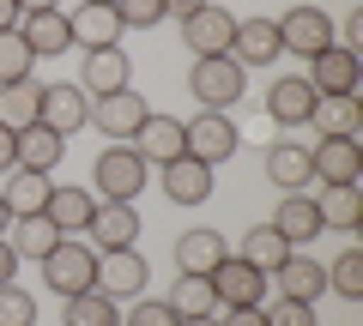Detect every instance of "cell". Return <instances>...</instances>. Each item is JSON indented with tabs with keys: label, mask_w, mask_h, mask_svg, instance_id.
<instances>
[{
	"label": "cell",
	"mask_w": 363,
	"mask_h": 326,
	"mask_svg": "<svg viewBox=\"0 0 363 326\" xmlns=\"http://www.w3.org/2000/svg\"><path fill=\"white\" fill-rule=\"evenodd\" d=\"M188 91H194L200 109H230L236 97L248 91V66L230 61V54H206V61H194V73H188Z\"/></svg>",
	"instance_id": "2"
},
{
	"label": "cell",
	"mask_w": 363,
	"mask_h": 326,
	"mask_svg": "<svg viewBox=\"0 0 363 326\" xmlns=\"http://www.w3.org/2000/svg\"><path fill=\"white\" fill-rule=\"evenodd\" d=\"M206 0H164V18H194Z\"/></svg>",
	"instance_id": "44"
},
{
	"label": "cell",
	"mask_w": 363,
	"mask_h": 326,
	"mask_svg": "<svg viewBox=\"0 0 363 326\" xmlns=\"http://www.w3.org/2000/svg\"><path fill=\"white\" fill-rule=\"evenodd\" d=\"M267 182H272V187H285V194H303V187L315 182V170H309V145L279 139V145L267 151Z\"/></svg>",
	"instance_id": "21"
},
{
	"label": "cell",
	"mask_w": 363,
	"mask_h": 326,
	"mask_svg": "<svg viewBox=\"0 0 363 326\" xmlns=\"http://www.w3.org/2000/svg\"><path fill=\"white\" fill-rule=\"evenodd\" d=\"M279 25L272 18H236V37H230V61L242 66H272L279 61Z\"/></svg>",
	"instance_id": "16"
},
{
	"label": "cell",
	"mask_w": 363,
	"mask_h": 326,
	"mask_svg": "<svg viewBox=\"0 0 363 326\" xmlns=\"http://www.w3.org/2000/svg\"><path fill=\"white\" fill-rule=\"evenodd\" d=\"M267 115L279 121V127H303V121L315 115V91H309V78H303V73L272 78V91H267Z\"/></svg>",
	"instance_id": "18"
},
{
	"label": "cell",
	"mask_w": 363,
	"mask_h": 326,
	"mask_svg": "<svg viewBox=\"0 0 363 326\" xmlns=\"http://www.w3.org/2000/svg\"><path fill=\"white\" fill-rule=\"evenodd\" d=\"M6 242H13L18 260H43V254L61 242V230H55L43 211H30V218H13V223H6Z\"/></svg>",
	"instance_id": "27"
},
{
	"label": "cell",
	"mask_w": 363,
	"mask_h": 326,
	"mask_svg": "<svg viewBox=\"0 0 363 326\" xmlns=\"http://www.w3.org/2000/svg\"><path fill=\"white\" fill-rule=\"evenodd\" d=\"M260 314H267V326H321L309 302H291V296H279L272 308H260Z\"/></svg>",
	"instance_id": "40"
},
{
	"label": "cell",
	"mask_w": 363,
	"mask_h": 326,
	"mask_svg": "<svg viewBox=\"0 0 363 326\" xmlns=\"http://www.w3.org/2000/svg\"><path fill=\"white\" fill-rule=\"evenodd\" d=\"M182 326H218V314H200V320H182Z\"/></svg>",
	"instance_id": "47"
},
{
	"label": "cell",
	"mask_w": 363,
	"mask_h": 326,
	"mask_svg": "<svg viewBox=\"0 0 363 326\" xmlns=\"http://www.w3.org/2000/svg\"><path fill=\"white\" fill-rule=\"evenodd\" d=\"M61 326H121V302L104 290H79V296H67Z\"/></svg>",
	"instance_id": "31"
},
{
	"label": "cell",
	"mask_w": 363,
	"mask_h": 326,
	"mask_svg": "<svg viewBox=\"0 0 363 326\" xmlns=\"http://www.w3.org/2000/svg\"><path fill=\"white\" fill-rule=\"evenodd\" d=\"M61 151H67V139H61L55 127H43V121L18 127V170H37V175H49L55 163H61Z\"/></svg>",
	"instance_id": "24"
},
{
	"label": "cell",
	"mask_w": 363,
	"mask_h": 326,
	"mask_svg": "<svg viewBox=\"0 0 363 326\" xmlns=\"http://www.w3.org/2000/svg\"><path fill=\"white\" fill-rule=\"evenodd\" d=\"M133 151L145 157V163H176V157H188V133H182L176 115H145V127L133 133Z\"/></svg>",
	"instance_id": "14"
},
{
	"label": "cell",
	"mask_w": 363,
	"mask_h": 326,
	"mask_svg": "<svg viewBox=\"0 0 363 326\" xmlns=\"http://www.w3.org/2000/svg\"><path fill=\"white\" fill-rule=\"evenodd\" d=\"M327 290H339L345 302H363V248H345L327 266Z\"/></svg>",
	"instance_id": "35"
},
{
	"label": "cell",
	"mask_w": 363,
	"mask_h": 326,
	"mask_svg": "<svg viewBox=\"0 0 363 326\" xmlns=\"http://www.w3.org/2000/svg\"><path fill=\"white\" fill-rule=\"evenodd\" d=\"M230 37H236V13H224V6H200L194 18H182V42L194 49V61H206V54H230Z\"/></svg>",
	"instance_id": "10"
},
{
	"label": "cell",
	"mask_w": 363,
	"mask_h": 326,
	"mask_svg": "<svg viewBox=\"0 0 363 326\" xmlns=\"http://www.w3.org/2000/svg\"><path fill=\"white\" fill-rule=\"evenodd\" d=\"M218 326H267V314H260V308H224Z\"/></svg>",
	"instance_id": "43"
},
{
	"label": "cell",
	"mask_w": 363,
	"mask_h": 326,
	"mask_svg": "<svg viewBox=\"0 0 363 326\" xmlns=\"http://www.w3.org/2000/svg\"><path fill=\"white\" fill-rule=\"evenodd\" d=\"M145 115H152V103H145L140 91H109V97H97V103H91V127L104 133L109 145H133V133L145 127Z\"/></svg>",
	"instance_id": "3"
},
{
	"label": "cell",
	"mask_w": 363,
	"mask_h": 326,
	"mask_svg": "<svg viewBox=\"0 0 363 326\" xmlns=\"http://www.w3.org/2000/svg\"><path fill=\"white\" fill-rule=\"evenodd\" d=\"M37 121H43V127H55L61 139H67V133H79V127H91V97H85V85H43Z\"/></svg>",
	"instance_id": "12"
},
{
	"label": "cell",
	"mask_w": 363,
	"mask_h": 326,
	"mask_svg": "<svg viewBox=\"0 0 363 326\" xmlns=\"http://www.w3.org/2000/svg\"><path fill=\"white\" fill-rule=\"evenodd\" d=\"M285 254H291V242H285L279 230H272V223H255V230L242 235V260H255L260 272H272V266L285 260Z\"/></svg>",
	"instance_id": "34"
},
{
	"label": "cell",
	"mask_w": 363,
	"mask_h": 326,
	"mask_svg": "<svg viewBox=\"0 0 363 326\" xmlns=\"http://www.w3.org/2000/svg\"><path fill=\"white\" fill-rule=\"evenodd\" d=\"M30 61H37V54L25 49V37H18V30H0V85L30 78Z\"/></svg>",
	"instance_id": "36"
},
{
	"label": "cell",
	"mask_w": 363,
	"mask_h": 326,
	"mask_svg": "<svg viewBox=\"0 0 363 326\" xmlns=\"http://www.w3.org/2000/svg\"><path fill=\"white\" fill-rule=\"evenodd\" d=\"M91 242H97V254H116V248H133L140 242V211H133V199H104V206L91 211Z\"/></svg>",
	"instance_id": "11"
},
{
	"label": "cell",
	"mask_w": 363,
	"mask_h": 326,
	"mask_svg": "<svg viewBox=\"0 0 363 326\" xmlns=\"http://www.w3.org/2000/svg\"><path fill=\"white\" fill-rule=\"evenodd\" d=\"M169 308L182 314V320H200V314H218V290H212V278L206 272H182L176 278V290H169Z\"/></svg>",
	"instance_id": "28"
},
{
	"label": "cell",
	"mask_w": 363,
	"mask_h": 326,
	"mask_svg": "<svg viewBox=\"0 0 363 326\" xmlns=\"http://www.w3.org/2000/svg\"><path fill=\"white\" fill-rule=\"evenodd\" d=\"M18 266H25V260H18V254H13V242L0 235V284H13V278H18Z\"/></svg>",
	"instance_id": "42"
},
{
	"label": "cell",
	"mask_w": 363,
	"mask_h": 326,
	"mask_svg": "<svg viewBox=\"0 0 363 326\" xmlns=\"http://www.w3.org/2000/svg\"><path fill=\"white\" fill-rule=\"evenodd\" d=\"M309 66H315V73H303V78H309L315 97H357L363 61H357V49H351V42H333V49L309 54Z\"/></svg>",
	"instance_id": "6"
},
{
	"label": "cell",
	"mask_w": 363,
	"mask_h": 326,
	"mask_svg": "<svg viewBox=\"0 0 363 326\" xmlns=\"http://www.w3.org/2000/svg\"><path fill=\"white\" fill-rule=\"evenodd\" d=\"M315 211H321V223H327V230H357V223H363V194H357V182L321 187Z\"/></svg>",
	"instance_id": "30"
},
{
	"label": "cell",
	"mask_w": 363,
	"mask_h": 326,
	"mask_svg": "<svg viewBox=\"0 0 363 326\" xmlns=\"http://www.w3.org/2000/svg\"><path fill=\"white\" fill-rule=\"evenodd\" d=\"M315 133L321 139H357V121H363V103L357 97H315Z\"/></svg>",
	"instance_id": "26"
},
{
	"label": "cell",
	"mask_w": 363,
	"mask_h": 326,
	"mask_svg": "<svg viewBox=\"0 0 363 326\" xmlns=\"http://www.w3.org/2000/svg\"><path fill=\"white\" fill-rule=\"evenodd\" d=\"M61 0H18V13H55Z\"/></svg>",
	"instance_id": "46"
},
{
	"label": "cell",
	"mask_w": 363,
	"mask_h": 326,
	"mask_svg": "<svg viewBox=\"0 0 363 326\" xmlns=\"http://www.w3.org/2000/svg\"><path fill=\"white\" fill-rule=\"evenodd\" d=\"M18 18H25V13H18V0H0V30H18Z\"/></svg>",
	"instance_id": "45"
},
{
	"label": "cell",
	"mask_w": 363,
	"mask_h": 326,
	"mask_svg": "<svg viewBox=\"0 0 363 326\" xmlns=\"http://www.w3.org/2000/svg\"><path fill=\"white\" fill-rule=\"evenodd\" d=\"M6 223H13V211H6V199H0V235H6Z\"/></svg>",
	"instance_id": "48"
},
{
	"label": "cell",
	"mask_w": 363,
	"mask_h": 326,
	"mask_svg": "<svg viewBox=\"0 0 363 326\" xmlns=\"http://www.w3.org/2000/svg\"><path fill=\"white\" fill-rule=\"evenodd\" d=\"M182 133H188V157H200L212 170H218L224 157H236V145H242V133H236V121L224 109H206V115L182 121Z\"/></svg>",
	"instance_id": "7"
},
{
	"label": "cell",
	"mask_w": 363,
	"mask_h": 326,
	"mask_svg": "<svg viewBox=\"0 0 363 326\" xmlns=\"http://www.w3.org/2000/svg\"><path fill=\"white\" fill-rule=\"evenodd\" d=\"M13 170H18V133L0 127V175H13Z\"/></svg>",
	"instance_id": "41"
},
{
	"label": "cell",
	"mask_w": 363,
	"mask_h": 326,
	"mask_svg": "<svg viewBox=\"0 0 363 326\" xmlns=\"http://www.w3.org/2000/svg\"><path fill=\"white\" fill-rule=\"evenodd\" d=\"M121 326H182V314L164 296H133V308L121 314Z\"/></svg>",
	"instance_id": "37"
},
{
	"label": "cell",
	"mask_w": 363,
	"mask_h": 326,
	"mask_svg": "<svg viewBox=\"0 0 363 326\" xmlns=\"http://www.w3.org/2000/svg\"><path fill=\"white\" fill-rule=\"evenodd\" d=\"M43 278H49L55 296H79V290H97V248H85L79 235H61L49 254H43Z\"/></svg>",
	"instance_id": "1"
},
{
	"label": "cell",
	"mask_w": 363,
	"mask_h": 326,
	"mask_svg": "<svg viewBox=\"0 0 363 326\" xmlns=\"http://www.w3.org/2000/svg\"><path fill=\"white\" fill-rule=\"evenodd\" d=\"M272 272H279V296H291V302H321V290H327V266L321 260H303L297 248L285 254V260L272 266Z\"/></svg>",
	"instance_id": "20"
},
{
	"label": "cell",
	"mask_w": 363,
	"mask_h": 326,
	"mask_svg": "<svg viewBox=\"0 0 363 326\" xmlns=\"http://www.w3.org/2000/svg\"><path fill=\"white\" fill-rule=\"evenodd\" d=\"M49 175H37V170H13L6 175V187H0V199H6V211L13 218H30V211H43L49 206Z\"/></svg>",
	"instance_id": "29"
},
{
	"label": "cell",
	"mask_w": 363,
	"mask_h": 326,
	"mask_svg": "<svg viewBox=\"0 0 363 326\" xmlns=\"http://www.w3.org/2000/svg\"><path fill=\"white\" fill-rule=\"evenodd\" d=\"M224 254H230V248H224L218 230H188V235L176 242V266H182V272H206V278H212V266H218Z\"/></svg>",
	"instance_id": "32"
},
{
	"label": "cell",
	"mask_w": 363,
	"mask_h": 326,
	"mask_svg": "<svg viewBox=\"0 0 363 326\" xmlns=\"http://www.w3.org/2000/svg\"><path fill=\"white\" fill-rule=\"evenodd\" d=\"M85 6H116V0H85Z\"/></svg>",
	"instance_id": "49"
},
{
	"label": "cell",
	"mask_w": 363,
	"mask_h": 326,
	"mask_svg": "<svg viewBox=\"0 0 363 326\" xmlns=\"http://www.w3.org/2000/svg\"><path fill=\"white\" fill-rule=\"evenodd\" d=\"M18 37H25V49L37 54V61L73 49V25H67L61 6H55V13H25V18H18Z\"/></svg>",
	"instance_id": "17"
},
{
	"label": "cell",
	"mask_w": 363,
	"mask_h": 326,
	"mask_svg": "<svg viewBox=\"0 0 363 326\" xmlns=\"http://www.w3.org/2000/svg\"><path fill=\"white\" fill-rule=\"evenodd\" d=\"M309 170H315V182H321V187L357 182V170H363V145H357V139H315Z\"/></svg>",
	"instance_id": "13"
},
{
	"label": "cell",
	"mask_w": 363,
	"mask_h": 326,
	"mask_svg": "<svg viewBox=\"0 0 363 326\" xmlns=\"http://www.w3.org/2000/svg\"><path fill=\"white\" fill-rule=\"evenodd\" d=\"M43 109V85L37 78H18V85H0V127H30Z\"/></svg>",
	"instance_id": "33"
},
{
	"label": "cell",
	"mask_w": 363,
	"mask_h": 326,
	"mask_svg": "<svg viewBox=\"0 0 363 326\" xmlns=\"http://www.w3.org/2000/svg\"><path fill=\"white\" fill-rule=\"evenodd\" d=\"M164 199L169 206H206L212 199V163H200V157L164 163Z\"/></svg>",
	"instance_id": "15"
},
{
	"label": "cell",
	"mask_w": 363,
	"mask_h": 326,
	"mask_svg": "<svg viewBox=\"0 0 363 326\" xmlns=\"http://www.w3.org/2000/svg\"><path fill=\"white\" fill-rule=\"evenodd\" d=\"M116 18L128 30H152V25H164V0H116Z\"/></svg>",
	"instance_id": "39"
},
{
	"label": "cell",
	"mask_w": 363,
	"mask_h": 326,
	"mask_svg": "<svg viewBox=\"0 0 363 326\" xmlns=\"http://www.w3.org/2000/svg\"><path fill=\"white\" fill-rule=\"evenodd\" d=\"M212 290H218V308H260L267 302V272L242 254H224L212 266Z\"/></svg>",
	"instance_id": "5"
},
{
	"label": "cell",
	"mask_w": 363,
	"mask_h": 326,
	"mask_svg": "<svg viewBox=\"0 0 363 326\" xmlns=\"http://www.w3.org/2000/svg\"><path fill=\"white\" fill-rule=\"evenodd\" d=\"M272 230L285 235L291 248H303V242H315L327 223H321V211H315L309 194H285V199H279V211H272Z\"/></svg>",
	"instance_id": "22"
},
{
	"label": "cell",
	"mask_w": 363,
	"mask_h": 326,
	"mask_svg": "<svg viewBox=\"0 0 363 326\" xmlns=\"http://www.w3.org/2000/svg\"><path fill=\"white\" fill-rule=\"evenodd\" d=\"M91 211H97V199H91L85 187H49V206H43V218H49L61 235H79V230L91 223Z\"/></svg>",
	"instance_id": "25"
},
{
	"label": "cell",
	"mask_w": 363,
	"mask_h": 326,
	"mask_svg": "<svg viewBox=\"0 0 363 326\" xmlns=\"http://www.w3.org/2000/svg\"><path fill=\"white\" fill-rule=\"evenodd\" d=\"M67 25H73V42H79L85 54H91V49H116L121 30H128V25L116 18V6H79Z\"/></svg>",
	"instance_id": "23"
},
{
	"label": "cell",
	"mask_w": 363,
	"mask_h": 326,
	"mask_svg": "<svg viewBox=\"0 0 363 326\" xmlns=\"http://www.w3.org/2000/svg\"><path fill=\"white\" fill-rule=\"evenodd\" d=\"M128 85H133V61L121 42L85 54V97H109V91H128Z\"/></svg>",
	"instance_id": "19"
},
{
	"label": "cell",
	"mask_w": 363,
	"mask_h": 326,
	"mask_svg": "<svg viewBox=\"0 0 363 326\" xmlns=\"http://www.w3.org/2000/svg\"><path fill=\"white\" fill-rule=\"evenodd\" d=\"M279 25V49H291V54H321V49H333V18L315 6V0H303V6H291V13H279L272 18Z\"/></svg>",
	"instance_id": "4"
},
{
	"label": "cell",
	"mask_w": 363,
	"mask_h": 326,
	"mask_svg": "<svg viewBox=\"0 0 363 326\" xmlns=\"http://www.w3.org/2000/svg\"><path fill=\"white\" fill-rule=\"evenodd\" d=\"M0 326H37V296L18 284H0Z\"/></svg>",
	"instance_id": "38"
},
{
	"label": "cell",
	"mask_w": 363,
	"mask_h": 326,
	"mask_svg": "<svg viewBox=\"0 0 363 326\" xmlns=\"http://www.w3.org/2000/svg\"><path fill=\"white\" fill-rule=\"evenodd\" d=\"M145 284H152V266H145L140 248H116V254H97V290L116 302H133L145 296Z\"/></svg>",
	"instance_id": "8"
},
{
	"label": "cell",
	"mask_w": 363,
	"mask_h": 326,
	"mask_svg": "<svg viewBox=\"0 0 363 326\" xmlns=\"http://www.w3.org/2000/svg\"><path fill=\"white\" fill-rule=\"evenodd\" d=\"M145 157L133 151V145H104V157H97V187H104V199H140L145 187Z\"/></svg>",
	"instance_id": "9"
}]
</instances>
